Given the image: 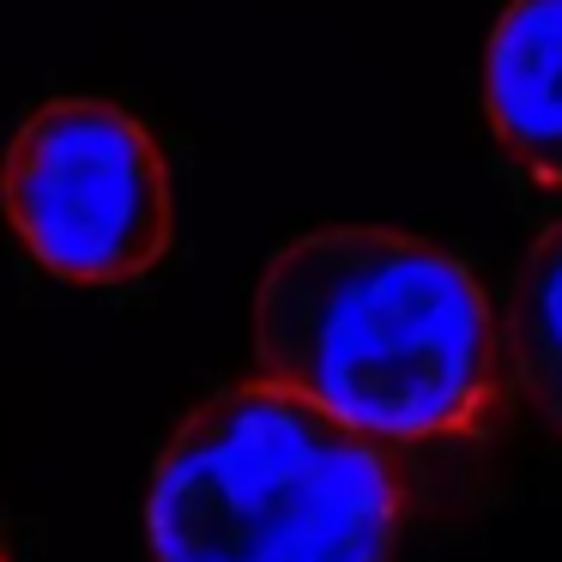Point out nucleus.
<instances>
[{
  "label": "nucleus",
  "mask_w": 562,
  "mask_h": 562,
  "mask_svg": "<svg viewBox=\"0 0 562 562\" xmlns=\"http://www.w3.org/2000/svg\"><path fill=\"white\" fill-rule=\"evenodd\" d=\"M255 357L272 387L375 441L472 436L508 369L472 267L369 224L308 231L272 255L255 296Z\"/></svg>",
  "instance_id": "f257e3e1"
},
{
  "label": "nucleus",
  "mask_w": 562,
  "mask_h": 562,
  "mask_svg": "<svg viewBox=\"0 0 562 562\" xmlns=\"http://www.w3.org/2000/svg\"><path fill=\"white\" fill-rule=\"evenodd\" d=\"M400 526L387 441L272 381L200 405L146 496L151 562H393Z\"/></svg>",
  "instance_id": "f03ea898"
},
{
  "label": "nucleus",
  "mask_w": 562,
  "mask_h": 562,
  "mask_svg": "<svg viewBox=\"0 0 562 562\" xmlns=\"http://www.w3.org/2000/svg\"><path fill=\"white\" fill-rule=\"evenodd\" d=\"M0 206L31 260L67 284L146 279L176 231L158 139L110 98L43 103L7 146Z\"/></svg>",
  "instance_id": "7ed1b4c3"
},
{
  "label": "nucleus",
  "mask_w": 562,
  "mask_h": 562,
  "mask_svg": "<svg viewBox=\"0 0 562 562\" xmlns=\"http://www.w3.org/2000/svg\"><path fill=\"white\" fill-rule=\"evenodd\" d=\"M484 115L514 170L562 188V0H508L484 49Z\"/></svg>",
  "instance_id": "20e7f679"
},
{
  "label": "nucleus",
  "mask_w": 562,
  "mask_h": 562,
  "mask_svg": "<svg viewBox=\"0 0 562 562\" xmlns=\"http://www.w3.org/2000/svg\"><path fill=\"white\" fill-rule=\"evenodd\" d=\"M502 357L520 381L538 424L562 441V218L532 243L520 279H514V308L502 327Z\"/></svg>",
  "instance_id": "39448f33"
}]
</instances>
